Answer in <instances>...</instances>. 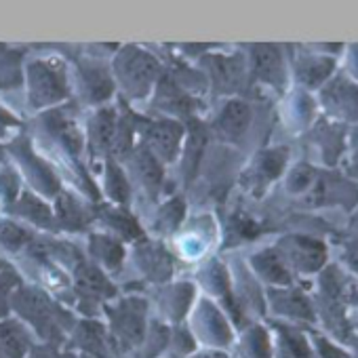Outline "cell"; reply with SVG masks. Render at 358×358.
<instances>
[{
	"label": "cell",
	"mask_w": 358,
	"mask_h": 358,
	"mask_svg": "<svg viewBox=\"0 0 358 358\" xmlns=\"http://www.w3.org/2000/svg\"><path fill=\"white\" fill-rule=\"evenodd\" d=\"M30 232L11 224V222H0V243H3L7 249H17L24 247L30 241Z\"/></svg>",
	"instance_id": "cell-21"
},
{
	"label": "cell",
	"mask_w": 358,
	"mask_h": 358,
	"mask_svg": "<svg viewBox=\"0 0 358 358\" xmlns=\"http://www.w3.org/2000/svg\"><path fill=\"white\" fill-rule=\"evenodd\" d=\"M253 68L264 80H280L282 76V59L278 49L274 47H255L253 49Z\"/></svg>",
	"instance_id": "cell-12"
},
{
	"label": "cell",
	"mask_w": 358,
	"mask_h": 358,
	"mask_svg": "<svg viewBox=\"0 0 358 358\" xmlns=\"http://www.w3.org/2000/svg\"><path fill=\"white\" fill-rule=\"evenodd\" d=\"M350 262L358 270V245H352V249H350Z\"/></svg>",
	"instance_id": "cell-30"
},
{
	"label": "cell",
	"mask_w": 358,
	"mask_h": 358,
	"mask_svg": "<svg viewBox=\"0 0 358 358\" xmlns=\"http://www.w3.org/2000/svg\"><path fill=\"white\" fill-rule=\"evenodd\" d=\"M249 120H251V110L245 101H230L224 112L220 114L217 118V129L220 133H224L226 137L230 139H236L238 135L245 133V129L249 127Z\"/></svg>",
	"instance_id": "cell-10"
},
{
	"label": "cell",
	"mask_w": 358,
	"mask_h": 358,
	"mask_svg": "<svg viewBox=\"0 0 358 358\" xmlns=\"http://www.w3.org/2000/svg\"><path fill=\"white\" fill-rule=\"evenodd\" d=\"M83 358H91V356H83Z\"/></svg>",
	"instance_id": "cell-32"
},
{
	"label": "cell",
	"mask_w": 358,
	"mask_h": 358,
	"mask_svg": "<svg viewBox=\"0 0 358 358\" xmlns=\"http://www.w3.org/2000/svg\"><path fill=\"white\" fill-rule=\"evenodd\" d=\"M116 116L112 114V110H103L93 118L91 124V137L95 141L97 148H108L112 143V139L116 137Z\"/></svg>",
	"instance_id": "cell-17"
},
{
	"label": "cell",
	"mask_w": 358,
	"mask_h": 358,
	"mask_svg": "<svg viewBox=\"0 0 358 358\" xmlns=\"http://www.w3.org/2000/svg\"><path fill=\"white\" fill-rule=\"evenodd\" d=\"M110 312V331L112 343L118 350H133L143 341L145 335V303L137 297L120 301Z\"/></svg>",
	"instance_id": "cell-1"
},
{
	"label": "cell",
	"mask_w": 358,
	"mask_h": 358,
	"mask_svg": "<svg viewBox=\"0 0 358 358\" xmlns=\"http://www.w3.org/2000/svg\"><path fill=\"white\" fill-rule=\"evenodd\" d=\"M17 310L38 329L43 337H49L51 341L62 337V312L55 310V306L47 299V295L36 291H22L17 293Z\"/></svg>",
	"instance_id": "cell-3"
},
{
	"label": "cell",
	"mask_w": 358,
	"mask_h": 358,
	"mask_svg": "<svg viewBox=\"0 0 358 358\" xmlns=\"http://www.w3.org/2000/svg\"><path fill=\"white\" fill-rule=\"evenodd\" d=\"M158 97L164 103V108H171L177 112H186L192 106V99L184 91H179L173 83H162L158 89Z\"/></svg>",
	"instance_id": "cell-18"
},
{
	"label": "cell",
	"mask_w": 358,
	"mask_h": 358,
	"mask_svg": "<svg viewBox=\"0 0 358 358\" xmlns=\"http://www.w3.org/2000/svg\"><path fill=\"white\" fill-rule=\"evenodd\" d=\"M22 211H24L28 217H32V220H36V222H41V224H47V222H49V209H45V207H43L36 199H32V196H26V199H24Z\"/></svg>",
	"instance_id": "cell-26"
},
{
	"label": "cell",
	"mask_w": 358,
	"mask_h": 358,
	"mask_svg": "<svg viewBox=\"0 0 358 358\" xmlns=\"http://www.w3.org/2000/svg\"><path fill=\"white\" fill-rule=\"evenodd\" d=\"M249 348H251V354L255 358H270V345H268V339L266 335L262 333V329H255L249 339H247Z\"/></svg>",
	"instance_id": "cell-25"
},
{
	"label": "cell",
	"mask_w": 358,
	"mask_h": 358,
	"mask_svg": "<svg viewBox=\"0 0 358 358\" xmlns=\"http://www.w3.org/2000/svg\"><path fill=\"white\" fill-rule=\"evenodd\" d=\"M278 358H314V354H312V348L301 333L287 329V327H280Z\"/></svg>",
	"instance_id": "cell-13"
},
{
	"label": "cell",
	"mask_w": 358,
	"mask_h": 358,
	"mask_svg": "<svg viewBox=\"0 0 358 358\" xmlns=\"http://www.w3.org/2000/svg\"><path fill=\"white\" fill-rule=\"evenodd\" d=\"M32 337L17 320H0V358H28Z\"/></svg>",
	"instance_id": "cell-6"
},
{
	"label": "cell",
	"mask_w": 358,
	"mask_h": 358,
	"mask_svg": "<svg viewBox=\"0 0 358 358\" xmlns=\"http://www.w3.org/2000/svg\"><path fill=\"white\" fill-rule=\"evenodd\" d=\"M282 299H278V310L289 314V316H297V318H312V310L306 301V297H301L299 293H285L280 295Z\"/></svg>",
	"instance_id": "cell-20"
},
{
	"label": "cell",
	"mask_w": 358,
	"mask_h": 358,
	"mask_svg": "<svg viewBox=\"0 0 358 358\" xmlns=\"http://www.w3.org/2000/svg\"><path fill=\"white\" fill-rule=\"evenodd\" d=\"M106 177H108V192H110L116 201L124 203V201H127V196H129V186H127V182H124L122 173H120L112 162H110V164H108V173H106Z\"/></svg>",
	"instance_id": "cell-22"
},
{
	"label": "cell",
	"mask_w": 358,
	"mask_h": 358,
	"mask_svg": "<svg viewBox=\"0 0 358 358\" xmlns=\"http://www.w3.org/2000/svg\"><path fill=\"white\" fill-rule=\"evenodd\" d=\"M354 59H356V68H358V49L354 51Z\"/></svg>",
	"instance_id": "cell-31"
},
{
	"label": "cell",
	"mask_w": 358,
	"mask_h": 358,
	"mask_svg": "<svg viewBox=\"0 0 358 358\" xmlns=\"http://www.w3.org/2000/svg\"><path fill=\"white\" fill-rule=\"evenodd\" d=\"M184 137V129L179 127L177 122H156L145 131V141L150 145V154L158 156L162 160H173L179 143H182Z\"/></svg>",
	"instance_id": "cell-5"
},
{
	"label": "cell",
	"mask_w": 358,
	"mask_h": 358,
	"mask_svg": "<svg viewBox=\"0 0 358 358\" xmlns=\"http://www.w3.org/2000/svg\"><path fill=\"white\" fill-rule=\"evenodd\" d=\"M118 76L124 83V87L133 93V97H143V93L154 85L158 74V64L148 53L127 47L116 62Z\"/></svg>",
	"instance_id": "cell-2"
},
{
	"label": "cell",
	"mask_w": 358,
	"mask_h": 358,
	"mask_svg": "<svg viewBox=\"0 0 358 358\" xmlns=\"http://www.w3.org/2000/svg\"><path fill=\"white\" fill-rule=\"evenodd\" d=\"M91 251L103 262L110 270H116L122 259V247L110 236H91Z\"/></svg>",
	"instance_id": "cell-16"
},
{
	"label": "cell",
	"mask_w": 358,
	"mask_h": 358,
	"mask_svg": "<svg viewBox=\"0 0 358 358\" xmlns=\"http://www.w3.org/2000/svg\"><path fill=\"white\" fill-rule=\"evenodd\" d=\"M253 266L259 270V274L264 278H268L270 282H280V285H287L291 280L289 276V270L285 266V262L272 253V251H266V253H259L255 259H253Z\"/></svg>",
	"instance_id": "cell-14"
},
{
	"label": "cell",
	"mask_w": 358,
	"mask_h": 358,
	"mask_svg": "<svg viewBox=\"0 0 358 358\" xmlns=\"http://www.w3.org/2000/svg\"><path fill=\"white\" fill-rule=\"evenodd\" d=\"M217 80L224 85H236L241 80V66L234 59H217L215 64Z\"/></svg>",
	"instance_id": "cell-23"
},
{
	"label": "cell",
	"mask_w": 358,
	"mask_h": 358,
	"mask_svg": "<svg viewBox=\"0 0 358 358\" xmlns=\"http://www.w3.org/2000/svg\"><path fill=\"white\" fill-rule=\"evenodd\" d=\"M28 358H57V356H55V352H51V350H38V352L32 350Z\"/></svg>",
	"instance_id": "cell-29"
},
{
	"label": "cell",
	"mask_w": 358,
	"mask_h": 358,
	"mask_svg": "<svg viewBox=\"0 0 358 358\" xmlns=\"http://www.w3.org/2000/svg\"><path fill=\"white\" fill-rule=\"evenodd\" d=\"M289 257L293 259L295 266H299L301 270H316L322 262H324V249L320 243L310 241V238H291L289 243Z\"/></svg>",
	"instance_id": "cell-11"
},
{
	"label": "cell",
	"mask_w": 358,
	"mask_h": 358,
	"mask_svg": "<svg viewBox=\"0 0 358 358\" xmlns=\"http://www.w3.org/2000/svg\"><path fill=\"white\" fill-rule=\"evenodd\" d=\"M66 95L64 74L47 62L30 66V101L32 106H47Z\"/></svg>",
	"instance_id": "cell-4"
},
{
	"label": "cell",
	"mask_w": 358,
	"mask_h": 358,
	"mask_svg": "<svg viewBox=\"0 0 358 358\" xmlns=\"http://www.w3.org/2000/svg\"><path fill=\"white\" fill-rule=\"evenodd\" d=\"M324 95L329 99V106L337 114L345 118H358V85H354L352 80H337L327 89Z\"/></svg>",
	"instance_id": "cell-8"
},
{
	"label": "cell",
	"mask_w": 358,
	"mask_h": 358,
	"mask_svg": "<svg viewBox=\"0 0 358 358\" xmlns=\"http://www.w3.org/2000/svg\"><path fill=\"white\" fill-rule=\"evenodd\" d=\"M110 224H112L114 228H120L122 234L129 236V238L139 236V226H137L129 215H124V213H112V215H110Z\"/></svg>",
	"instance_id": "cell-27"
},
{
	"label": "cell",
	"mask_w": 358,
	"mask_h": 358,
	"mask_svg": "<svg viewBox=\"0 0 358 358\" xmlns=\"http://www.w3.org/2000/svg\"><path fill=\"white\" fill-rule=\"evenodd\" d=\"M74 343L91 358H110L112 339L108 337L103 324L99 322L93 320L80 322L74 331Z\"/></svg>",
	"instance_id": "cell-7"
},
{
	"label": "cell",
	"mask_w": 358,
	"mask_h": 358,
	"mask_svg": "<svg viewBox=\"0 0 358 358\" xmlns=\"http://www.w3.org/2000/svg\"><path fill=\"white\" fill-rule=\"evenodd\" d=\"M76 291L89 299H106L114 295V287L103 278V274L93 266H78L76 270Z\"/></svg>",
	"instance_id": "cell-9"
},
{
	"label": "cell",
	"mask_w": 358,
	"mask_h": 358,
	"mask_svg": "<svg viewBox=\"0 0 358 358\" xmlns=\"http://www.w3.org/2000/svg\"><path fill=\"white\" fill-rule=\"evenodd\" d=\"M318 352H320V358H350L348 354H343L339 348L331 345L327 339H318Z\"/></svg>",
	"instance_id": "cell-28"
},
{
	"label": "cell",
	"mask_w": 358,
	"mask_h": 358,
	"mask_svg": "<svg viewBox=\"0 0 358 358\" xmlns=\"http://www.w3.org/2000/svg\"><path fill=\"white\" fill-rule=\"evenodd\" d=\"M135 162H137V164H135V171L139 173L143 186H145L150 192H156V190L160 188V184H162V171H160L156 158H154L148 150H141V152L137 154Z\"/></svg>",
	"instance_id": "cell-15"
},
{
	"label": "cell",
	"mask_w": 358,
	"mask_h": 358,
	"mask_svg": "<svg viewBox=\"0 0 358 358\" xmlns=\"http://www.w3.org/2000/svg\"><path fill=\"white\" fill-rule=\"evenodd\" d=\"M78 211H80V209H78V205H76L74 201L64 199V203H62V207H59V217H62L70 228H76V226H80L83 220H85V215L78 213Z\"/></svg>",
	"instance_id": "cell-24"
},
{
	"label": "cell",
	"mask_w": 358,
	"mask_h": 358,
	"mask_svg": "<svg viewBox=\"0 0 358 358\" xmlns=\"http://www.w3.org/2000/svg\"><path fill=\"white\" fill-rule=\"evenodd\" d=\"M306 68L301 70V76L308 85H320L322 80L329 78V74L333 72V59L327 57H314V59H306Z\"/></svg>",
	"instance_id": "cell-19"
}]
</instances>
